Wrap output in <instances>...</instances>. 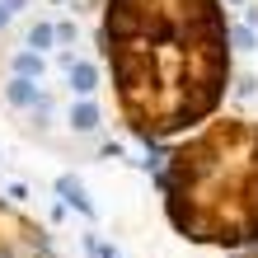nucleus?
Segmentation results:
<instances>
[{
    "label": "nucleus",
    "mask_w": 258,
    "mask_h": 258,
    "mask_svg": "<svg viewBox=\"0 0 258 258\" xmlns=\"http://www.w3.org/2000/svg\"><path fill=\"white\" fill-rule=\"evenodd\" d=\"M5 19H10V10H0V24H5Z\"/></svg>",
    "instance_id": "nucleus-6"
},
{
    "label": "nucleus",
    "mask_w": 258,
    "mask_h": 258,
    "mask_svg": "<svg viewBox=\"0 0 258 258\" xmlns=\"http://www.w3.org/2000/svg\"><path fill=\"white\" fill-rule=\"evenodd\" d=\"M28 42H33V47H47V42H52V28H33V33H28Z\"/></svg>",
    "instance_id": "nucleus-5"
},
{
    "label": "nucleus",
    "mask_w": 258,
    "mask_h": 258,
    "mask_svg": "<svg viewBox=\"0 0 258 258\" xmlns=\"http://www.w3.org/2000/svg\"><path fill=\"white\" fill-rule=\"evenodd\" d=\"M71 122H75V127H80V132H89V127H94V122H99V113H94V108H89V103H80V108H75V113H71Z\"/></svg>",
    "instance_id": "nucleus-2"
},
{
    "label": "nucleus",
    "mask_w": 258,
    "mask_h": 258,
    "mask_svg": "<svg viewBox=\"0 0 258 258\" xmlns=\"http://www.w3.org/2000/svg\"><path fill=\"white\" fill-rule=\"evenodd\" d=\"M28 75H42V61H38L33 52H24V56H19V80H28Z\"/></svg>",
    "instance_id": "nucleus-3"
},
{
    "label": "nucleus",
    "mask_w": 258,
    "mask_h": 258,
    "mask_svg": "<svg viewBox=\"0 0 258 258\" xmlns=\"http://www.w3.org/2000/svg\"><path fill=\"white\" fill-rule=\"evenodd\" d=\"M10 99H14V103H33V89H28V80H14V85H10Z\"/></svg>",
    "instance_id": "nucleus-4"
},
{
    "label": "nucleus",
    "mask_w": 258,
    "mask_h": 258,
    "mask_svg": "<svg viewBox=\"0 0 258 258\" xmlns=\"http://www.w3.org/2000/svg\"><path fill=\"white\" fill-rule=\"evenodd\" d=\"M94 80H99L94 66H71V85L80 89V94H89V89H94Z\"/></svg>",
    "instance_id": "nucleus-1"
}]
</instances>
